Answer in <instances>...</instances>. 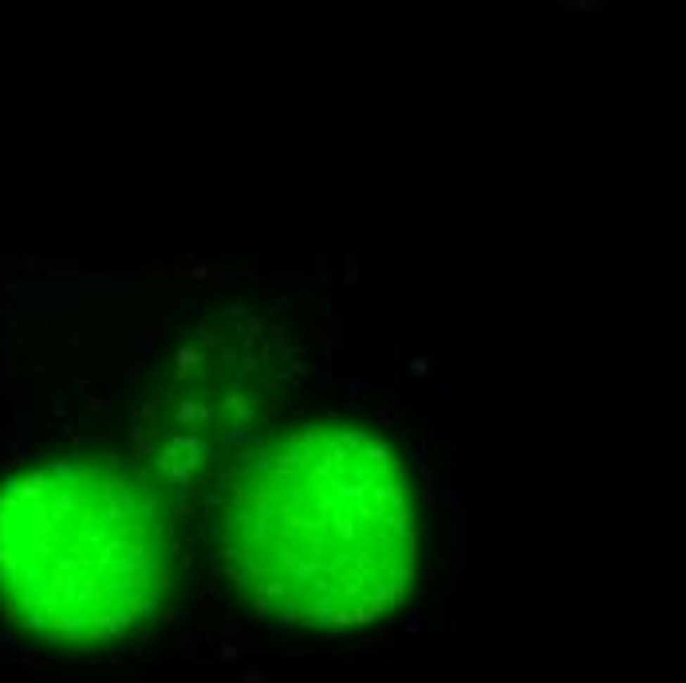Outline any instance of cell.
Listing matches in <instances>:
<instances>
[{"label":"cell","mask_w":686,"mask_h":683,"mask_svg":"<svg viewBox=\"0 0 686 683\" xmlns=\"http://www.w3.org/2000/svg\"><path fill=\"white\" fill-rule=\"evenodd\" d=\"M265 391L241 344L217 332H186L154 363L142 387L146 470L186 494L229 451L260 434Z\"/></svg>","instance_id":"cell-3"},{"label":"cell","mask_w":686,"mask_h":683,"mask_svg":"<svg viewBox=\"0 0 686 683\" xmlns=\"http://www.w3.org/2000/svg\"><path fill=\"white\" fill-rule=\"evenodd\" d=\"M178 584V494L115 454H56L0 482V616L56 648L127 644Z\"/></svg>","instance_id":"cell-2"},{"label":"cell","mask_w":686,"mask_h":683,"mask_svg":"<svg viewBox=\"0 0 686 683\" xmlns=\"http://www.w3.org/2000/svg\"><path fill=\"white\" fill-rule=\"evenodd\" d=\"M209 522L233 596L280 628H367L414 593L418 482L395 442L359 419L260 431L225 463Z\"/></svg>","instance_id":"cell-1"}]
</instances>
